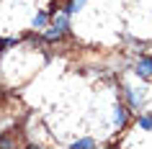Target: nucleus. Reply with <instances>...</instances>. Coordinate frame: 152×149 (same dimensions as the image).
Wrapping results in <instances>:
<instances>
[{
    "label": "nucleus",
    "mask_w": 152,
    "mask_h": 149,
    "mask_svg": "<svg viewBox=\"0 0 152 149\" xmlns=\"http://www.w3.org/2000/svg\"><path fill=\"white\" fill-rule=\"evenodd\" d=\"M52 28L54 31H59L64 36V33L70 31V13H64V10H59L57 13V8H54V18H52Z\"/></svg>",
    "instance_id": "obj_1"
},
{
    "label": "nucleus",
    "mask_w": 152,
    "mask_h": 149,
    "mask_svg": "<svg viewBox=\"0 0 152 149\" xmlns=\"http://www.w3.org/2000/svg\"><path fill=\"white\" fill-rule=\"evenodd\" d=\"M137 75H142V77H150L152 75V57H142L139 64H137Z\"/></svg>",
    "instance_id": "obj_2"
},
{
    "label": "nucleus",
    "mask_w": 152,
    "mask_h": 149,
    "mask_svg": "<svg viewBox=\"0 0 152 149\" xmlns=\"http://www.w3.org/2000/svg\"><path fill=\"white\" fill-rule=\"evenodd\" d=\"M113 121H116L119 126L126 124V105H121V103H119V105L113 108Z\"/></svg>",
    "instance_id": "obj_3"
},
{
    "label": "nucleus",
    "mask_w": 152,
    "mask_h": 149,
    "mask_svg": "<svg viewBox=\"0 0 152 149\" xmlns=\"http://www.w3.org/2000/svg\"><path fill=\"white\" fill-rule=\"evenodd\" d=\"M83 3H85V0H70V3H67V8H64V13H77V10L83 8Z\"/></svg>",
    "instance_id": "obj_4"
},
{
    "label": "nucleus",
    "mask_w": 152,
    "mask_h": 149,
    "mask_svg": "<svg viewBox=\"0 0 152 149\" xmlns=\"http://www.w3.org/2000/svg\"><path fill=\"white\" fill-rule=\"evenodd\" d=\"M72 147H75V149H93V147H96V141H93V139H80V141H75Z\"/></svg>",
    "instance_id": "obj_5"
},
{
    "label": "nucleus",
    "mask_w": 152,
    "mask_h": 149,
    "mask_svg": "<svg viewBox=\"0 0 152 149\" xmlns=\"http://www.w3.org/2000/svg\"><path fill=\"white\" fill-rule=\"evenodd\" d=\"M44 26H47V13H39L34 18V28H44Z\"/></svg>",
    "instance_id": "obj_6"
},
{
    "label": "nucleus",
    "mask_w": 152,
    "mask_h": 149,
    "mask_svg": "<svg viewBox=\"0 0 152 149\" xmlns=\"http://www.w3.org/2000/svg\"><path fill=\"white\" fill-rule=\"evenodd\" d=\"M139 129L150 131V129H152V116H142V118H139Z\"/></svg>",
    "instance_id": "obj_7"
},
{
    "label": "nucleus",
    "mask_w": 152,
    "mask_h": 149,
    "mask_svg": "<svg viewBox=\"0 0 152 149\" xmlns=\"http://www.w3.org/2000/svg\"><path fill=\"white\" fill-rule=\"evenodd\" d=\"M0 147H10V139H0Z\"/></svg>",
    "instance_id": "obj_8"
}]
</instances>
